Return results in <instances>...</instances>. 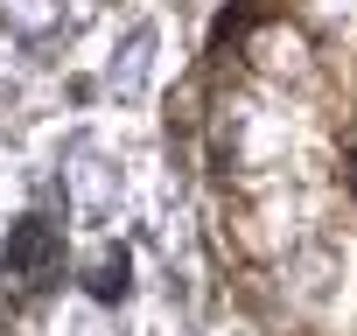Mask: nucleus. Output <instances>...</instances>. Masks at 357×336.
I'll use <instances>...</instances> for the list:
<instances>
[{
  "label": "nucleus",
  "mask_w": 357,
  "mask_h": 336,
  "mask_svg": "<svg viewBox=\"0 0 357 336\" xmlns=\"http://www.w3.org/2000/svg\"><path fill=\"white\" fill-rule=\"evenodd\" d=\"M56 266H63V238H56L43 217H22V224L8 231V273L29 280V287H43Z\"/></svg>",
  "instance_id": "obj_1"
},
{
  "label": "nucleus",
  "mask_w": 357,
  "mask_h": 336,
  "mask_svg": "<svg viewBox=\"0 0 357 336\" xmlns=\"http://www.w3.org/2000/svg\"><path fill=\"white\" fill-rule=\"evenodd\" d=\"M119 287H126V259H105V266H98V280H91V294H105V301H112Z\"/></svg>",
  "instance_id": "obj_2"
}]
</instances>
